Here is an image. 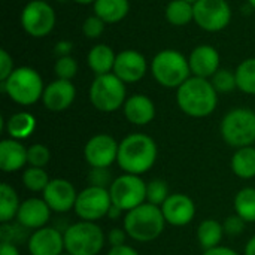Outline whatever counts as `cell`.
Listing matches in <instances>:
<instances>
[{"instance_id": "obj_2", "label": "cell", "mask_w": 255, "mask_h": 255, "mask_svg": "<svg viewBox=\"0 0 255 255\" xmlns=\"http://www.w3.org/2000/svg\"><path fill=\"white\" fill-rule=\"evenodd\" d=\"M157 152L152 137L143 133H133L121 140L117 163L126 173L139 176L155 164Z\"/></svg>"}, {"instance_id": "obj_12", "label": "cell", "mask_w": 255, "mask_h": 255, "mask_svg": "<svg viewBox=\"0 0 255 255\" xmlns=\"http://www.w3.org/2000/svg\"><path fill=\"white\" fill-rule=\"evenodd\" d=\"M232 19V9L226 0H197L194 22L206 31H221Z\"/></svg>"}, {"instance_id": "obj_30", "label": "cell", "mask_w": 255, "mask_h": 255, "mask_svg": "<svg viewBox=\"0 0 255 255\" xmlns=\"http://www.w3.org/2000/svg\"><path fill=\"white\" fill-rule=\"evenodd\" d=\"M235 211L247 223H255V188H244L235 197Z\"/></svg>"}, {"instance_id": "obj_35", "label": "cell", "mask_w": 255, "mask_h": 255, "mask_svg": "<svg viewBox=\"0 0 255 255\" xmlns=\"http://www.w3.org/2000/svg\"><path fill=\"white\" fill-rule=\"evenodd\" d=\"M54 72L57 75V79L72 81L78 73V63L70 55L60 57V58H57V61L54 64Z\"/></svg>"}, {"instance_id": "obj_7", "label": "cell", "mask_w": 255, "mask_h": 255, "mask_svg": "<svg viewBox=\"0 0 255 255\" xmlns=\"http://www.w3.org/2000/svg\"><path fill=\"white\" fill-rule=\"evenodd\" d=\"M126 84L112 72L94 78L90 87V102L100 112H114L126 103Z\"/></svg>"}, {"instance_id": "obj_32", "label": "cell", "mask_w": 255, "mask_h": 255, "mask_svg": "<svg viewBox=\"0 0 255 255\" xmlns=\"http://www.w3.org/2000/svg\"><path fill=\"white\" fill-rule=\"evenodd\" d=\"M49 178H48V173L42 169V167H28L27 170H24L22 173V184L27 190L33 191V193H37V191H42L46 188V185L49 184Z\"/></svg>"}, {"instance_id": "obj_17", "label": "cell", "mask_w": 255, "mask_h": 255, "mask_svg": "<svg viewBox=\"0 0 255 255\" xmlns=\"http://www.w3.org/2000/svg\"><path fill=\"white\" fill-rule=\"evenodd\" d=\"M64 248V235L57 229L42 227L28 238L30 255H61Z\"/></svg>"}, {"instance_id": "obj_26", "label": "cell", "mask_w": 255, "mask_h": 255, "mask_svg": "<svg viewBox=\"0 0 255 255\" xmlns=\"http://www.w3.org/2000/svg\"><path fill=\"white\" fill-rule=\"evenodd\" d=\"M223 236H224V229H223V224H220L218 221L205 220L199 224L197 241L205 251L220 247Z\"/></svg>"}, {"instance_id": "obj_3", "label": "cell", "mask_w": 255, "mask_h": 255, "mask_svg": "<svg viewBox=\"0 0 255 255\" xmlns=\"http://www.w3.org/2000/svg\"><path fill=\"white\" fill-rule=\"evenodd\" d=\"M166 220L160 206L143 203L126 214L124 230L128 238L137 242L155 241L164 230Z\"/></svg>"}, {"instance_id": "obj_10", "label": "cell", "mask_w": 255, "mask_h": 255, "mask_svg": "<svg viewBox=\"0 0 255 255\" xmlns=\"http://www.w3.org/2000/svg\"><path fill=\"white\" fill-rule=\"evenodd\" d=\"M21 25L31 37H45L55 25V12L46 0H31L21 12Z\"/></svg>"}, {"instance_id": "obj_33", "label": "cell", "mask_w": 255, "mask_h": 255, "mask_svg": "<svg viewBox=\"0 0 255 255\" xmlns=\"http://www.w3.org/2000/svg\"><path fill=\"white\" fill-rule=\"evenodd\" d=\"M169 197L167 182L163 179H154L146 184V200L151 205L161 206Z\"/></svg>"}, {"instance_id": "obj_48", "label": "cell", "mask_w": 255, "mask_h": 255, "mask_svg": "<svg viewBox=\"0 0 255 255\" xmlns=\"http://www.w3.org/2000/svg\"><path fill=\"white\" fill-rule=\"evenodd\" d=\"M121 212H123V211H121L120 208H117V206H114V205H112V206H111V209H109V212H108V217H109V218H112V220H117V218L121 215Z\"/></svg>"}, {"instance_id": "obj_11", "label": "cell", "mask_w": 255, "mask_h": 255, "mask_svg": "<svg viewBox=\"0 0 255 255\" xmlns=\"http://www.w3.org/2000/svg\"><path fill=\"white\" fill-rule=\"evenodd\" d=\"M111 206H112V199L109 190L90 185L78 194L75 203V212L82 221L96 223L97 220L108 215Z\"/></svg>"}, {"instance_id": "obj_25", "label": "cell", "mask_w": 255, "mask_h": 255, "mask_svg": "<svg viewBox=\"0 0 255 255\" xmlns=\"http://www.w3.org/2000/svg\"><path fill=\"white\" fill-rule=\"evenodd\" d=\"M34 128H36V118L28 112L13 114L6 123V131L15 140L27 139L28 136H31Z\"/></svg>"}, {"instance_id": "obj_43", "label": "cell", "mask_w": 255, "mask_h": 255, "mask_svg": "<svg viewBox=\"0 0 255 255\" xmlns=\"http://www.w3.org/2000/svg\"><path fill=\"white\" fill-rule=\"evenodd\" d=\"M73 49V43L69 42V40H60L55 43V48H54V54L57 55V58L60 57H69L70 52Z\"/></svg>"}, {"instance_id": "obj_1", "label": "cell", "mask_w": 255, "mask_h": 255, "mask_svg": "<svg viewBox=\"0 0 255 255\" xmlns=\"http://www.w3.org/2000/svg\"><path fill=\"white\" fill-rule=\"evenodd\" d=\"M176 102L185 115L205 118L215 111L218 105V93L211 81L191 76L178 88Z\"/></svg>"}, {"instance_id": "obj_28", "label": "cell", "mask_w": 255, "mask_h": 255, "mask_svg": "<svg viewBox=\"0 0 255 255\" xmlns=\"http://www.w3.org/2000/svg\"><path fill=\"white\" fill-rule=\"evenodd\" d=\"M166 19L176 27H184L194 21V4L187 0H172L166 7Z\"/></svg>"}, {"instance_id": "obj_42", "label": "cell", "mask_w": 255, "mask_h": 255, "mask_svg": "<svg viewBox=\"0 0 255 255\" xmlns=\"http://www.w3.org/2000/svg\"><path fill=\"white\" fill-rule=\"evenodd\" d=\"M127 236L128 235L124 229H114V230H111L108 241H109L111 247H121V245H126Z\"/></svg>"}, {"instance_id": "obj_31", "label": "cell", "mask_w": 255, "mask_h": 255, "mask_svg": "<svg viewBox=\"0 0 255 255\" xmlns=\"http://www.w3.org/2000/svg\"><path fill=\"white\" fill-rule=\"evenodd\" d=\"M238 88L247 94L255 96V58H247L236 69Z\"/></svg>"}, {"instance_id": "obj_34", "label": "cell", "mask_w": 255, "mask_h": 255, "mask_svg": "<svg viewBox=\"0 0 255 255\" xmlns=\"http://www.w3.org/2000/svg\"><path fill=\"white\" fill-rule=\"evenodd\" d=\"M211 82L217 93H232L235 88H238L236 73L229 69H220L212 78Z\"/></svg>"}, {"instance_id": "obj_19", "label": "cell", "mask_w": 255, "mask_h": 255, "mask_svg": "<svg viewBox=\"0 0 255 255\" xmlns=\"http://www.w3.org/2000/svg\"><path fill=\"white\" fill-rule=\"evenodd\" d=\"M188 63L194 76L208 79L220 70V54L211 45H199L191 51Z\"/></svg>"}, {"instance_id": "obj_45", "label": "cell", "mask_w": 255, "mask_h": 255, "mask_svg": "<svg viewBox=\"0 0 255 255\" xmlns=\"http://www.w3.org/2000/svg\"><path fill=\"white\" fill-rule=\"evenodd\" d=\"M203 255H239L236 251L230 250V248H226V247H217V248H212V250H208L205 251Z\"/></svg>"}, {"instance_id": "obj_4", "label": "cell", "mask_w": 255, "mask_h": 255, "mask_svg": "<svg viewBox=\"0 0 255 255\" xmlns=\"http://www.w3.org/2000/svg\"><path fill=\"white\" fill-rule=\"evenodd\" d=\"M151 73L154 79L166 88H179L191 78L188 58L175 49L160 51L151 61Z\"/></svg>"}, {"instance_id": "obj_21", "label": "cell", "mask_w": 255, "mask_h": 255, "mask_svg": "<svg viewBox=\"0 0 255 255\" xmlns=\"http://www.w3.org/2000/svg\"><path fill=\"white\" fill-rule=\"evenodd\" d=\"M124 115L134 126H146L155 118V106L152 100L143 94H134L124 103Z\"/></svg>"}, {"instance_id": "obj_23", "label": "cell", "mask_w": 255, "mask_h": 255, "mask_svg": "<svg viewBox=\"0 0 255 255\" xmlns=\"http://www.w3.org/2000/svg\"><path fill=\"white\" fill-rule=\"evenodd\" d=\"M115 58H117V54L112 51L111 46L105 43H99L90 49L87 61H88L90 69L94 72V75L99 76V75H106V73L114 72Z\"/></svg>"}, {"instance_id": "obj_47", "label": "cell", "mask_w": 255, "mask_h": 255, "mask_svg": "<svg viewBox=\"0 0 255 255\" xmlns=\"http://www.w3.org/2000/svg\"><path fill=\"white\" fill-rule=\"evenodd\" d=\"M245 255H255V236L248 241L245 247Z\"/></svg>"}, {"instance_id": "obj_38", "label": "cell", "mask_w": 255, "mask_h": 255, "mask_svg": "<svg viewBox=\"0 0 255 255\" xmlns=\"http://www.w3.org/2000/svg\"><path fill=\"white\" fill-rule=\"evenodd\" d=\"M105 25L106 22L99 18L97 15H91L88 16L84 24H82V33L88 37V39H97L103 34L105 31Z\"/></svg>"}, {"instance_id": "obj_24", "label": "cell", "mask_w": 255, "mask_h": 255, "mask_svg": "<svg viewBox=\"0 0 255 255\" xmlns=\"http://www.w3.org/2000/svg\"><path fill=\"white\" fill-rule=\"evenodd\" d=\"M130 10L128 0H96L94 15L102 18L106 24L120 22Z\"/></svg>"}, {"instance_id": "obj_14", "label": "cell", "mask_w": 255, "mask_h": 255, "mask_svg": "<svg viewBox=\"0 0 255 255\" xmlns=\"http://www.w3.org/2000/svg\"><path fill=\"white\" fill-rule=\"evenodd\" d=\"M42 196L46 205L49 206V209L58 214H64L69 212L70 209H75V203L78 197L75 187L69 181L60 178L51 179L46 188L43 190Z\"/></svg>"}, {"instance_id": "obj_44", "label": "cell", "mask_w": 255, "mask_h": 255, "mask_svg": "<svg viewBox=\"0 0 255 255\" xmlns=\"http://www.w3.org/2000/svg\"><path fill=\"white\" fill-rule=\"evenodd\" d=\"M108 255H139V253L128 245H121V247H112Z\"/></svg>"}, {"instance_id": "obj_39", "label": "cell", "mask_w": 255, "mask_h": 255, "mask_svg": "<svg viewBox=\"0 0 255 255\" xmlns=\"http://www.w3.org/2000/svg\"><path fill=\"white\" fill-rule=\"evenodd\" d=\"M88 181L93 187H100V188H106V190L114 182L108 167H93L88 175Z\"/></svg>"}, {"instance_id": "obj_5", "label": "cell", "mask_w": 255, "mask_h": 255, "mask_svg": "<svg viewBox=\"0 0 255 255\" xmlns=\"http://www.w3.org/2000/svg\"><path fill=\"white\" fill-rule=\"evenodd\" d=\"M1 90L21 106L34 105L43 96V81L33 67H18L1 82Z\"/></svg>"}, {"instance_id": "obj_13", "label": "cell", "mask_w": 255, "mask_h": 255, "mask_svg": "<svg viewBox=\"0 0 255 255\" xmlns=\"http://www.w3.org/2000/svg\"><path fill=\"white\" fill-rule=\"evenodd\" d=\"M120 145L109 134H96L93 136L85 148L84 155L91 167H109L118 158Z\"/></svg>"}, {"instance_id": "obj_40", "label": "cell", "mask_w": 255, "mask_h": 255, "mask_svg": "<svg viewBox=\"0 0 255 255\" xmlns=\"http://www.w3.org/2000/svg\"><path fill=\"white\" fill-rule=\"evenodd\" d=\"M245 224L247 221L242 220L239 215H232L223 223V229H224V233H227L229 236H239L244 233Z\"/></svg>"}, {"instance_id": "obj_50", "label": "cell", "mask_w": 255, "mask_h": 255, "mask_svg": "<svg viewBox=\"0 0 255 255\" xmlns=\"http://www.w3.org/2000/svg\"><path fill=\"white\" fill-rule=\"evenodd\" d=\"M248 1H250V4H251V6L255 9V0H248Z\"/></svg>"}, {"instance_id": "obj_15", "label": "cell", "mask_w": 255, "mask_h": 255, "mask_svg": "<svg viewBox=\"0 0 255 255\" xmlns=\"http://www.w3.org/2000/svg\"><path fill=\"white\" fill-rule=\"evenodd\" d=\"M146 67H148L146 60L140 52L133 49H126L117 54L114 73L124 84H134L145 76Z\"/></svg>"}, {"instance_id": "obj_29", "label": "cell", "mask_w": 255, "mask_h": 255, "mask_svg": "<svg viewBox=\"0 0 255 255\" xmlns=\"http://www.w3.org/2000/svg\"><path fill=\"white\" fill-rule=\"evenodd\" d=\"M19 206L21 203L18 200L16 191L7 184H1L0 185V221L3 224L9 223L13 217H16Z\"/></svg>"}, {"instance_id": "obj_16", "label": "cell", "mask_w": 255, "mask_h": 255, "mask_svg": "<svg viewBox=\"0 0 255 255\" xmlns=\"http://www.w3.org/2000/svg\"><path fill=\"white\" fill-rule=\"evenodd\" d=\"M167 224L175 227H182L191 223L196 215L194 202L185 194H172L160 206Z\"/></svg>"}, {"instance_id": "obj_36", "label": "cell", "mask_w": 255, "mask_h": 255, "mask_svg": "<svg viewBox=\"0 0 255 255\" xmlns=\"http://www.w3.org/2000/svg\"><path fill=\"white\" fill-rule=\"evenodd\" d=\"M49 149L42 143H34L27 148V163L31 167H45L49 163Z\"/></svg>"}, {"instance_id": "obj_8", "label": "cell", "mask_w": 255, "mask_h": 255, "mask_svg": "<svg viewBox=\"0 0 255 255\" xmlns=\"http://www.w3.org/2000/svg\"><path fill=\"white\" fill-rule=\"evenodd\" d=\"M221 136L235 148L251 146L255 142V112L245 108L230 111L221 121Z\"/></svg>"}, {"instance_id": "obj_9", "label": "cell", "mask_w": 255, "mask_h": 255, "mask_svg": "<svg viewBox=\"0 0 255 255\" xmlns=\"http://www.w3.org/2000/svg\"><path fill=\"white\" fill-rule=\"evenodd\" d=\"M112 205L120 208L121 211H131L146 200V184L137 176L124 173L120 178L114 179L109 187Z\"/></svg>"}, {"instance_id": "obj_6", "label": "cell", "mask_w": 255, "mask_h": 255, "mask_svg": "<svg viewBox=\"0 0 255 255\" xmlns=\"http://www.w3.org/2000/svg\"><path fill=\"white\" fill-rule=\"evenodd\" d=\"M105 245L102 229L91 221L72 224L64 232V248L70 255H97Z\"/></svg>"}, {"instance_id": "obj_20", "label": "cell", "mask_w": 255, "mask_h": 255, "mask_svg": "<svg viewBox=\"0 0 255 255\" xmlns=\"http://www.w3.org/2000/svg\"><path fill=\"white\" fill-rule=\"evenodd\" d=\"M51 209L43 199H27L21 203L16 220L25 229L39 230L49 221Z\"/></svg>"}, {"instance_id": "obj_46", "label": "cell", "mask_w": 255, "mask_h": 255, "mask_svg": "<svg viewBox=\"0 0 255 255\" xmlns=\"http://www.w3.org/2000/svg\"><path fill=\"white\" fill-rule=\"evenodd\" d=\"M0 255H19V251L15 245H10V244H4L1 242V247H0Z\"/></svg>"}, {"instance_id": "obj_52", "label": "cell", "mask_w": 255, "mask_h": 255, "mask_svg": "<svg viewBox=\"0 0 255 255\" xmlns=\"http://www.w3.org/2000/svg\"><path fill=\"white\" fill-rule=\"evenodd\" d=\"M61 255H64V254H61ZM66 255H70V254H66Z\"/></svg>"}, {"instance_id": "obj_41", "label": "cell", "mask_w": 255, "mask_h": 255, "mask_svg": "<svg viewBox=\"0 0 255 255\" xmlns=\"http://www.w3.org/2000/svg\"><path fill=\"white\" fill-rule=\"evenodd\" d=\"M13 60L6 49L0 51V81H6L13 72Z\"/></svg>"}, {"instance_id": "obj_22", "label": "cell", "mask_w": 255, "mask_h": 255, "mask_svg": "<svg viewBox=\"0 0 255 255\" xmlns=\"http://www.w3.org/2000/svg\"><path fill=\"white\" fill-rule=\"evenodd\" d=\"M27 163V148L19 140L4 139L0 142V169L6 173L16 172Z\"/></svg>"}, {"instance_id": "obj_37", "label": "cell", "mask_w": 255, "mask_h": 255, "mask_svg": "<svg viewBox=\"0 0 255 255\" xmlns=\"http://www.w3.org/2000/svg\"><path fill=\"white\" fill-rule=\"evenodd\" d=\"M25 227H22L19 223L18 224H9L4 223L0 229V238L1 242L4 244H10V245H18L24 238H25Z\"/></svg>"}, {"instance_id": "obj_51", "label": "cell", "mask_w": 255, "mask_h": 255, "mask_svg": "<svg viewBox=\"0 0 255 255\" xmlns=\"http://www.w3.org/2000/svg\"><path fill=\"white\" fill-rule=\"evenodd\" d=\"M187 1H190V3H193V4H194V3H196L197 0H187Z\"/></svg>"}, {"instance_id": "obj_27", "label": "cell", "mask_w": 255, "mask_h": 255, "mask_svg": "<svg viewBox=\"0 0 255 255\" xmlns=\"http://www.w3.org/2000/svg\"><path fill=\"white\" fill-rule=\"evenodd\" d=\"M232 170L242 179H251L255 176V148H239L232 158Z\"/></svg>"}, {"instance_id": "obj_49", "label": "cell", "mask_w": 255, "mask_h": 255, "mask_svg": "<svg viewBox=\"0 0 255 255\" xmlns=\"http://www.w3.org/2000/svg\"><path fill=\"white\" fill-rule=\"evenodd\" d=\"M73 1H75V3H79V4H90V3L94 4L96 0H73Z\"/></svg>"}, {"instance_id": "obj_18", "label": "cell", "mask_w": 255, "mask_h": 255, "mask_svg": "<svg viewBox=\"0 0 255 255\" xmlns=\"http://www.w3.org/2000/svg\"><path fill=\"white\" fill-rule=\"evenodd\" d=\"M76 97V88L72 81L55 79L43 90V106L52 112H61L67 109Z\"/></svg>"}]
</instances>
